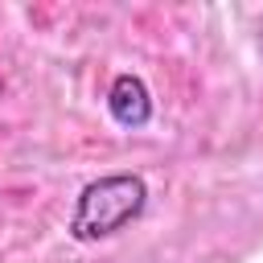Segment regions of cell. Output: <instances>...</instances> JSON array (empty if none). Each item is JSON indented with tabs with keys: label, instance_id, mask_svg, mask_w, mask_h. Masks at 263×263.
Wrapping results in <instances>:
<instances>
[{
	"label": "cell",
	"instance_id": "2",
	"mask_svg": "<svg viewBox=\"0 0 263 263\" xmlns=\"http://www.w3.org/2000/svg\"><path fill=\"white\" fill-rule=\"evenodd\" d=\"M107 111L119 127H144L152 119V95L140 74H119L107 90Z\"/></svg>",
	"mask_w": 263,
	"mask_h": 263
},
{
	"label": "cell",
	"instance_id": "1",
	"mask_svg": "<svg viewBox=\"0 0 263 263\" xmlns=\"http://www.w3.org/2000/svg\"><path fill=\"white\" fill-rule=\"evenodd\" d=\"M148 205V181L140 173H111L90 185H82L74 214H70V238L99 242L107 234H119L127 222H136Z\"/></svg>",
	"mask_w": 263,
	"mask_h": 263
}]
</instances>
